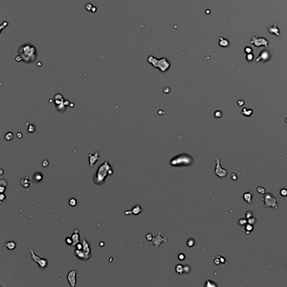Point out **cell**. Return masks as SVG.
I'll use <instances>...</instances> for the list:
<instances>
[{
	"label": "cell",
	"instance_id": "6da1fadb",
	"mask_svg": "<svg viewBox=\"0 0 287 287\" xmlns=\"http://www.w3.org/2000/svg\"><path fill=\"white\" fill-rule=\"evenodd\" d=\"M113 170L108 160L105 161L101 164L97 170L94 177V182L97 185H103L108 175H112Z\"/></svg>",
	"mask_w": 287,
	"mask_h": 287
},
{
	"label": "cell",
	"instance_id": "7a4b0ae2",
	"mask_svg": "<svg viewBox=\"0 0 287 287\" xmlns=\"http://www.w3.org/2000/svg\"><path fill=\"white\" fill-rule=\"evenodd\" d=\"M193 162V159L187 154H181L170 160V164L173 167H181L188 166Z\"/></svg>",
	"mask_w": 287,
	"mask_h": 287
},
{
	"label": "cell",
	"instance_id": "3957f363",
	"mask_svg": "<svg viewBox=\"0 0 287 287\" xmlns=\"http://www.w3.org/2000/svg\"><path fill=\"white\" fill-rule=\"evenodd\" d=\"M19 53V54L21 55V58L22 59H26L27 55L28 61H28H29L30 59H32L33 56L36 57V50L34 47H33L32 44H25L20 47Z\"/></svg>",
	"mask_w": 287,
	"mask_h": 287
},
{
	"label": "cell",
	"instance_id": "277c9868",
	"mask_svg": "<svg viewBox=\"0 0 287 287\" xmlns=\"http://www.w3.org/2000/svg\"><path fill=\"white\" fill-rule=\"evenodd\" d=\"M30 254L31 255V258L34 263H37L39 268L41 269H45L48 265V261L47 259L42 258L40 256L37 255L34 252V249L31 248L30 249Z\"/></svg>",
	"mask_w": 287,
	"mask_h": 287
},
{
	"label": "cell",
	"instance_id": "5b68a950",
	"mask_svg": "<svg viewBox=\"0 0 287 287\" xmlns=\"http://www.w3.org/2000/svg\"><path fill=\"white\" fill-rule=\"evenodd\" d=\"M263 201L265 208H274L277 209L279 207L277 203V199L270 193L265 194L263 196Z\"/></svg>",
	"mask_w": 287,
	"mask_h": 287
},
{
	"label": "cell",
	"instance_id": "8992f818",
	"mask_svg": "<svg viewBox=\"0 0 287 287\" xmlns=\"http://www.w3.org/2000/svg\"><path fill=\"white\" fill-rule=\"evenodd\" d=\"M161 231H158V234L155 237H154L153 240L151 241V243L153 244L154 246V248L155 249H158L159 247L160 246L162 242L167 243L168 242V238H167V236L162 237L161 236Z\"/></svg>",
	"mask_w": 287,
	"mask_h": 287
},
{
	"label": "cell",
	"instance_id": "52a82bcc",
	"mask_svg": "<svg viewBox=\"0 0 287 287\" xmlns=\"http://www.w3.org/2000/svg\"><path fill=\"white\" fill-rule=\"evenodd\" d=\"M76 275L77 270L76 269H72L70 270L67 275V280L71 287H75L76 284Z\"/></svg>",
	"mask_w": 287,
	"mask_h": 287
},
{
	"label": "cell",
	"instance_id": "ba28073f",
	"mask_svg": "<svg viewBox=\"0 0 287 287\" xmlns=\"http://www.w3.org/2000/svg\"><path fill=\"white\" fill-rule=\"evenodd\" d=\"M216 165L215 170V174L220 178L226 177V175H227V170L221 167L219 159H216Z\"/></svg>",
	"mask_w": 287,
	"mask_h": 287
},
{
	"label": "cell",
	"instance_id": "9c48e42d",
	"mask_svg": "<svg viewBox=\"0 0 287 287\" xmlns=\"http://www.w3.org/2000/svg\"><path fill=\"white\" fill-rule=\"evenodd\" d=\"M81 242H82L83 245V248L82 251H83L84 254L85 255V256H86L87 260H89L91 258V256H92L90 245L89 243L88 242L87 239L85 238L82 239Z\"/></svg>",
	"mask_w": 287,
	"mask_h": 287
},
{
	"label": "cell",
	"instance_id": "30bf717a",
	"mask_svg": "<svg viewBox=\"0 0 287 287\" xmlns=\"http://www.w3.org/2000/svg\"><path fill=\"white\" fill-rule=\"evenodd\" d=\"M143 211V209L141 208L140 205H136L134 206L131 210H126L124 214L126 215H131V214H134L135 215H138L140 214L141 213H142Z\"/></svg>",
	"mask_w": 287,
	"mask_h": 287
},
{
	"label": "cell",
	"instance_id": "8fae6325",
	"mask_svg": "<svg viewBox=\"0 0 287 287\" xmlns=\"http://www.w3.org/2000/svg\"><path fill=\"white\" fill-rule=\"evenodd\" d=\"M19 183L21 186L23 187L25 189L29 188L31 186H33V182L29 179V176L21 179L19 181Z\"/></svg>",
	"mask_w": 287,
	"mask_h": 287
},
{
	"label": "cell",
	"instance_id": "7c38bea8",
	"mask_svg": "<svg viewBox=\"0 0 287 287\" xmlns=\"http://www.w3.org/2000/svg\"><path fill=\"white\" fill-rule=\"evenodd\" d=\"M89 164L90 167H93L94 165L96 163V162L99 160V157L98 155V153L94 154H89Z\"/></svg>",
	"mask_w": 287,
	"mask_h": 287
},
{
	"label": "cell",
	"instance_id": "4fadbf2b",
	"mask_svg": "<svg viewBox=\"0 0 287 287\" xmlns=\"http://www.w3.org/2000/svg\"><path fill=\"white\" fill-rule=\"evenodd\" d=\"M71 237L72 239V244L71 245L72 247H75V246L77 245V244L80 242V238L79 233H76L74 232L72 234Z\"/></svg>",
	"mask_w": 287,
	"mask_h": 287
},
{
	"label": "cell",
	"instance_id": "5bb4252c",
	"mask_svg": "<svg viewBox=\"0 0 287 287\" xmlns=\"http://www.w3.org/2000/svg\"><path fill=\"white\" fill-rule=\"evenodd\" d=\"M74 254L76 257H77V258L79 259L80 260H85V261L88 260L86 256H85V255L84 254V252L82 250H79L75 249L74 252Z\"/></svg>",
	"mask_w": 287,
	"mask_h": 287
},
{
	"label": "cell",
	"instance_id": "9a60e30c",
	"mask_svg": "<svg viewBox=\"0 0 287 287\" xmlns=\"http://www.w3.org/2000/svg\"><path fill=\"white\" fill-rule=\"evenodd\" d=\"M5 247H6L7 249L8 250L10 251H12L14 250L15 248H16V243L15 241H9L7 242L5 244Z\"/></svg>",
	"mask_w": 287,
	"mask_h": 287
},
{
	"label": "cell",
	"instance_id": "2e32d148",
	"mask_svg": "<svg viewBox=\"0 0 287 287\" xmlns=\"http://www.w3.org/2000/svg\"><path fill=\"white\" fill-rule=\"evenodd\" d=\"M243 198L246 203L251 204L252 201V194L251 192H246L243 194Z\"/></svg>",
	"mask_w": 287,
	"mask_h": 287
},
{
	"label": "cell",
	"instance_id": "e0dca14e",
	"mask_svg": "<svg viewBox=\"0 0 287 287\" xmlns=\"http://www.w3.org/2000/svg\"><path fill=\"white\" fill-rule=\"evenodd\" d=\"M33 178L34 179V181H35L36 182L39 183L42 181L43 178V175L42 173L40 172H37L34 175Z\"/></svg>",
	"mask_w": 287,
	"mask_h": 287
},
{
	"label": "cell",
	"instance_id": "ac0fdd59",
	"mask_svg": "<svg viewBox=\"0 0 287 287\" xmlns=\"http://www.w3.org/2000/svg\"><path fill=\"white\" fill-rule=\"evenodd\" d=\"M253 229H254V226L252 224L247 223L245 225V230H246V234H249L253 230Z\"/></svg>",
	"mask_w": 287,
	"mask_h": 287
},
{
	"label": "cell",
	"instance_id": "d6986e66",
	"mask_svg": "<svg viewBox=\"0 0 287 287\" xmlns=\"http://www.w3.org/2000/svg\"><path fill=\"white\" fill-rule=\"evenodd\" d=\"M175 271L178 274H182L184 273L183 270V266L181 264L177 265L176 267H175Z\"/></svg>",
	"mask_w": 287,
	"mask_h": 287
},
{
	"label": "cell",
	"instance_id": "ffe728a7",
	"mask_svg": "<svg viewBox=\"0 0 287 287\" xmlns=\"http://www.w3.org/2000/svg\"><path fill=\"white\" fill-rule=\"evenodd\" d=\"M242 114L246 115V116H250L252 114V110L250 109H247V108H243V110L242 111Z\"/></svg>",
	"mask_w": 287,
	"mask_h": 287
},
{
	"label": "cell",
	"instance_id": "44dd1931",
	"mask_svg": "<svg viewBox=\"0 0 287 287\" xmlns=\"http://www.w3.org/2000/svg\"><path fill=\"white\" fill-rule=\"evenodd\" d=\"M205 286H209V287H213V286H217V284H216V283L214 281H212L211 280H207L206 281V283H205Z\"/></svg>",
	"mask_w": 287,
	"mask_h": 287
},
{
	"label": "cell",
	"instance_id": "7402d4cb",
	"mask_svg": "<svg viewBox=\"0 0 287 287\" xmlns=\"http://www.w3.org/2000/svg\"><path fill=\"white\" fill-rule=\"evenodd\" d=\"M195 245V240L192 238H190L187 242V245L189 247H192Z\"/></svg>",
	"mask_w": 287,
	"mask_h": 287
},
{
	"label": "cell",
	"instance_id": "603a6c76",
	"mask_svg": "<svg viewBox=\"0 0 287 287\" xmlns=\"http://www.w3.org/2000/svg\"><path fill=\"white\" fill-rule=\"evenodd\" d=\"M68 204H69L70 206L72 207H75L77 205L78 202H77V200L75 198H71L70 199L69 201H68Z\"/></svg>",
	"mask_w": 287,
	"mask_h": 287
},
{
	"label": "cell",
	"instance_id": "cb8c5ba5",
	"mask_svg": "<svg viewBox=\"0 0 287 287\" xmlns=\"http://www.w3.org/2000/svg\"><path fill=\"white\" fill-rule=\"evenodd\" d=\"M247 223V219H243V218H241V219H239L238 221V224L240 226H243L245 225Z\"/></svg>",
	"mask_w": 287,
	"mask_h": 287
},
{
	"label": "cell",
	"instance_id": "d4e9b609",
	"mask_svg": "<svg viewBox=\"0 0 287 287\" xmlns=\"http://www.w3.org/2000/svg\"><path fill=\"white\" fill-rule=\"evenodd\" d=\"M191 268L190 266H189L188 265H185L183 266L184 273H186V274L189 273L191 271Z\"/></svg>",
	"mask_w": 287,
	"mask_h": 287
},
{
	"label": "cell",
	"instance_id": "484cf974",
	"mask_svg": "<svg viewBox=\"0 0 287 287\" xmlns=\"http://www.w3.org/2000/svg\"><path fill=\"white\" fill-rule=\"evenodd\" d=\"M257 191L259 194L262 195H264L265 194V189L262 186H259L257 188Z\"/></svg>",
	"mask_w": 287,
	"mask_h": 287
},
{
	"label": "cell",
	"instance_id": "4316f807",
	"mask_svg": "<svg viewBox=\"0 0 287 287\" xmlns=\"http://www.w3.org/2000/svg\"><path fill=\"white\" fill-rule=\"evenodd\" d=\"M247 223H249V224L254 225L255 224H256V219L255 218L252 216V217L249 218V219H247Z\"/></svg>",
	"mask_w": 287,
	"mask_h": 287
},
{
	"label": "cell",
	"instance_id": "83f0119b",
	"mask_svg": "<svg viewBox=\"0 0 287 287\" xmlns=\"http://www.w3.org/2000/svg\"><path fill=\"white\" fill-rule=\"evenodd\" d=\"M0 200H1V204L3 203H5L6 200V196L4 193H1L0 195Z\"/></svg>",
	"mask_w": 287,
	"mask_h": 287
},
{
	"label": "cell",
	"instance_id": "f1b7e54d",
	"mask_svg": "<svg viewBox=\"0 0 287 287\" xmlns=\"http://www.w3.org/2000/svg\"><path fill=\"white\" fill-rule=\"evenodd\" d=\"M65 242L67 245L71 246L72 244V239L71 238V237H67L65 239Z\"/></svg>",
	"mask_w": 287,
	"mask_h": 287
},
{
	"label": "cell",
	"instance_id": "f546056e",
	"mask_svg": "<svg viewBox=\"0 0 287 287\" xmlns=\"http://www.w3.org/2000/svg\"><path fill=\"white\" fill-rule=\"evenodd\" d=\"M145 237H146V239L148 241H150V242L153 240V239L154 238L152 233H148L146 234V235H145Z\"/></svg>",
	"mask_w": 287,
	"mask_h": 287
},
{
	"label": "cell",
	"instance_id": "4dcf8cb0",
	"mask_svg": "<svg viewBox=\"0 0 287 287\" xmlns=\"http://www.w3.org/2000/svg\"><path fill=\"white\" fill-rule=\"evenodd\" d=\"M253 215H254V213H252L251 210H248L246 213V219H249V218L253 216Z\"/></svg>",
	"mask_w": 287,
	"mask_h": 287
},
{
	"label": "cell",
	"instance_id": "1f68e13d",
	"mask_svg": "<svg viewBox=\"0 0 287 287\" xmlns=\"http://www.w3.org/2000/svg\"><path fill=\"white\" fill-rule=\"evenodd\" d=\"M83 245L82 242H80L77 244V245L75 246V249L79 250H83Z\"/></svg>",
	"mask_w": 287,
	"mask_h": 287
},
{
	"label": "cell",
	"instance_id": "d6a6232c",
	"mask_svg": "<svg viewBox=\"0 0 287 287\" xmlns=\"http://www.w3.org/2000/svg\"><path fill=\"white\" fill-rule=\"evenodd\" d=\"M280 193L282 196L285 197L287 196V190L285 189V188H283V189L280 190Z\"/></svg>",
	"mask_w": 287,
	"mask_h": 287
},
{
	"label": "cell",
	"instance_id": "836d02e7",
	"mask_svg": "<svg viewBox=\"0 0 287 287\" xmlns=\"http://www.w3.org/2000/svg\"><path fill=\"white\" fill-rule=\"evenodd\" d=\"M185 258H186V256L184 254H180L178 256V259L179 261H183L185 259Z\"/></svg>",
	"mask_w": 287,
	"mask_h": 287
},
{
	"label": "cell",
	"instance_id": "e575fe53",
	"mask_svg": "<svg viewBox=\"0 0 287 287\" xmlns=\"http://www.w3.org/2000/svg\"><path fill=\"white\" fill-rule=\"evenodd\" d=\"M0 185H1V186L6 187L7 186V182L5 179H1V181H0Z\"/></svg>",
	"mask_w": 287,
	"mask_h": 287
},
{
	"label": "cell",
	"instance_id": "d590c367",
	"mask_svg": "<svg viewBox=\"0 0 287 287\" xmlns=\"http://www.w3.org/2000/svg\"><path fill=\"white\" fill-rule=\"evenodd\" d=\"M214 264H215L216 265H219L221 263H220V259H219V256L216 257V258L214 259Z\"/></svg>",
	"mask_w": 287,
	"mask_h": 287
},
{
	"label": "cell",
	"instance_id": "8d00e7d4",
	"mask_svg": "<svg viewBox=\"0 0 287 287\" xmlns=\"http://www.w3.org/2000/svg\"><path fill=\"white\" fill-rule=\"evenodd\" d=\"M237 178H238V177H237V174H235V173H232V174H231V178H232V180H233V181H236L237 179Z\"/></svg>",
	"mask_w": 287,
	"mask_h": 287
},
{
	"label": "cell",
	"instance_id": "74e56055",
	"mask_svg": "<svg viewBox=\"0 0 287 287\" xmlns=\"http://www.w3.org/2000/svg\"><path fill=\"white\" fill-rule=\"evenodd\" d=\"M219 259H220V263H226V260L224 258H223V257H221L220 256H219Z\"/></svg>",
	"mask_w": 287,
	"mask_h": 287
},
{
	"label": "cell",
	"instance_id": "f35d334b",
	"mask_svg": "<svg viewBox=\"0 0 287 287\" xmlns=\"http://www.w3.org/2000/svg\"><path fill=\"white\" fill-rule=\"evenodd\" d=\"M6 187L3 186H0V192H1V193H4L6 191Z\"/></svg>",
	"mask_w": 287,
	"mask_h": 287
},
{
	"label": "cell",
	"instance_id": "ab89813d",
	"mask_svg": "<svg viewBox=\"0 0 287 287\" xmlns=\"http://www.w3.org/2000/svg\"><path fill=\"white\" fill-rule=\"evenodd\" d=\"M48 162L47 160H44L43 162V163H42L43 167H47V166H48Z\"/></svg>",
	"mask_w": 287,
	"mask_h": 287
},
{
	"label": "cell",
	"instance_id": "60d3db41",
	"mask_svg": "<svg viewBox=\"0 0 287 287\" xmlns=\"http://www.w3.org/2000/svg\"><path fill=\"white\" fill-rule=\"evenodd\" d=\"M99 245H100V247H103V246L104 245V243L103 242H100V244H99Z\"/></svg>",
	"mask_w": 287,
	"mask_h": 287
}]
</instances>
